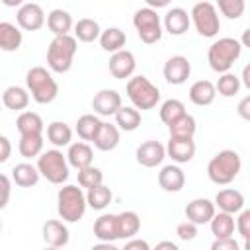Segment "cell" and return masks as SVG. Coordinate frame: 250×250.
I'll return each instance as SVG.
<instances>
[{
    "label": "cell",
    "instance_id": "cell-1",
    "mask_svg": "<svg viewBox=\"0 0 250 250\" xmlns=\"http://www.w3.org/2000/svg\"><path fill=\"white\" fill-rule=\"evenodd\" d=\"M242 168V160H240V154L236 150H230V148H225L221 152H217L209 164H207V176L213 184L217 186H227L230 184L238 172Z\"/></svg>",
    "mask_w": 250,
    "mask_h": 250
},
{
    "label": "cell",
    "instance_id": "cell-2",
    "mask_svg": "<svg viewBox=\"0 0 250 250\" xmlns=\"http://www.w3.org/2000/svg\"><path fill=\"white\" fill-rule=\"evenodd\" d=\"M240 53H242V43L238 39H234V37H221V39L211 43V47L207 51V61H209V66L215 72L225 74L240 59Z\"/></svg>",
    "mask_w": 250,
    "mask_h": 250
},
{
    "label": "cell",
    "instance_id": "cell-3",
    "mask_svg": "<svg viewBox=\"0 0 250 250\" xmlns=\"http://www.w3.org/2000/svg\"><path fill=\"white\" fill-rule=\"evenodd\" d=\"M86 193L78 186H62L57 193V211L62 223H78L86 213Z\"/></svg>",
    "mask_w": 250,
    "mask_h": 250
},
{
    "label": "cell",
    "instance_id": "cell-4",
    "mask_svg": "<svg viewBox=\"0 0 250 250\" xmlns=\"http://www.w3.org/2000/svg\"><path fill=\"white\" fill-rule=\"evenodd\" d=\"M25 84L37 104H51L59 96V84L45 66H31L25 74Z\"/></svg>",
    "mask_w": 250,
    "mask_h": 250
},
{
    "label": "cell",
    "instance_id": "cell-5",
    "mask_svg": "<svg viewBox=\"0 0 250 250\" xmlns=\"http://www.w3.org/2000/svg\"><path fill=\"white\" fill-rule=\"evenodd\" d=\"M78 49V41L74 39V35H61V37H53V41L49 43L47 49V64L53 72L64 74L70 70L74 55Z\"/></svg>",
    "mask_w": 250,
    "mask_h": 250
},
{
    "label": "cell",
    "instance_id": "cell-6",
    "mask_svg": "<svg viewBox=\"0 0 250 250\" xmlns=\"http://www.w3.org/2000/svg\"><path fill=\"white\" fill-rule=\"evenodd\" d=\"M127 98L131 100L135 109H152L158 102H160V90L158 86H154L146 76L139 74L127 80L125 86Z\"/></svg>",
    "mask_w": 250,
    "mask_h": 250
},
{
    "label": "cell",
    "instance_id": "cell-7",
    "mask_svg": "<svg viewBox=\"0 0 250 250\" xmlns=\"http://www.w3.org/2000/svg\"><path fill=\"white\" fill-rule=\"evenodd\" d=\"M35 168H37L39 176H43L47 182H51L55 186H61L62 182L68 180V162H66V156L62 154V150H59V148L41 152L37 156Z\"/></svg>",
    "mask_w": 250,
    "mask_h": 250
},
{
    "label": "cell",
    "instance_id": "cell-8",
    "mask_svg": "<svg viewBox=\"0 0 250 250\" xmlns=\"http://www.w3.org/2000/svg\"><path fill=\"white\" fill-rule=\"evenodd\" d=\"M133 25L137 29L139 39L146 45H152L162 39V21H160V16L156 14V10H150L146 6L139 8L133 16Z\"/></svg>",
    "mask_w": 250,
    "mask_h": 250
},
{
    "label": "cell",
    "instance_id": "cell-9",
    "mask_svg": "<svg viewBox=\"0 0 250 250\" xmlns=\"http://www.w3.org/2000/svg\"><path fill=\"white\" fill-rule=\"evenodd\" d=\"M189 21H193L197 33L203 35V37H215L219 33V29H221L217 8L211 2L193 4L191 12H189Z\"/></svg>",
    "mask_w": 250,
    "mask_h": 250
},
{
    "label": "cell",
    "instance_id": "cell-10",
    "mask_svg": "<svg viewBox=\"0 0 250 250\" xmlns=\"http://www.w3.org/2000/svg\"><path fill=\"white\" fill-rule=\"evenodd\" d=\"M16 21H18V27H21L25 31H37L45 23V12H43V8L39 4L25 2V4H21L18 8Z\"/></svg>",
    "mask_w": 250,
    "mask_h": 250
},
{
    "label": "cell",
    "instance_id": "cell-11",
    "mask_svg": "<svg viewBox=\"0 0 250 250\" xmlns=\"http://www.w3.org/2000/svg\"><path fill=\"white\" fill-rule=\"evenodd\" d=\"M162 74H164V78H166L168 84L180 86V84H184L189 78V74H191V62L184 55H174V57H170L164 62Z\"/></svg>",
    "mask_w": 250,
    "mask_h": 250
},
{
    "label": "cell",
    "instance_id": "cell-12",
    "mask_svg": "<svg viewBox=\"0 0 250 250\" xmlns=\"http://www.w3.org/2000/svg\"><path fill=\"white\" fill-rule=\"evenodd\" d=\"M121 105H123L121 94L117 90H111V88H104L92 98V109L96 115H104V117L115 115Z\"/></svg>",
    "mask_w": 250,
    "mask_h": 250
},
{
    "label": "cell",
    "instance_id": "cell-13",
    "mask_svg": "<svg viewBox=\"0 0 250 250\" xmlns=\"http://www.w3.org/2000/svg\"><path fill=\"white\" fill-rule=\"evenodd\" d=\"M137 162L145 168H154L158 164H162V160L166 158V148L162 143L158 141H145L137 146L135 150Z\"/></svg>",
    "mask_w": 250,
    "mask_h": 250
},
{
    "label": "cell",
    "instance_id": "cell-14",
    "mask_svg": "<svg viewBox=\"0 0 250 250\" xmlns=\"http://www.w3.org/2000/svg\"><path fill=\"white\" fill-rule=\"evenodd\" d=\"M107 66H109V72L113 74V78H117V80L131 78L133 72H135V66H137L135 55L131 51H127V49H121V51H117V53H113L109 57Z\"/></svg>",
    "mask_w": 250,
    "mask_h": 250
},
{
    "label": "cell",
    "instance_id": "cell-15",
    "mask_svg": "<svg viewBox=\"0 0 250 250\" xmlns=\"http://www.w3.org/2000/svg\"><path fill=\"white\" fill-rule=\"evenodd\" d=\"M215 215V205L211 199L207 197H197V199H191L188 205H186V217L189 223L193 225H207Z\"/></svg>",
    "mask_w": 250,
    "mask_h": 250
},
{
    "label": "cell",
    "instance_id": "cell-16",
    "mask_svg": "<svg viewBox=\"0 0 250 250\" xmlns=\"http://www.w3.org/2000/svg\"><path fill=\"white\" fill-rule=\"evenodd\" d=\"M213 205L219 207V211H223V213L234 215L244 209V195H242V191H238L234 188H225V189L217 191Z\"/></svg>",
    "mask_w": 250,
    "mask_h": 250
},
{
    "label": "cell",
    "instance_id": "cell-17",
    "mask_svg": "<svg viewBox=\"0 0 250 250\" xmlns=\"http://www.w3.org/2000/svg\"><path fill=\"white\" fill-rule=\"evenodd\" d=\"M70 232L66 229V225L59 219H49L43 225V240L47 242V246L51 248H62L68 244Z\"/></svg>",
    "mask_w": 250,
    "mask_h": 250
},
{
    "label": "cell",
    "instance_id": "cell-18",
    "mask_svg": "<svg viewBox=\"0 0 250 250\" xmlns=\"http://www.w3.org/2000/svg\"><path fill=\"white\" fill-rule=\"evenodd\" d=\"M64 156H66L68 166H72V168H76V170H82V168L92 166L94 150H92V146H90L88 143L76 141V143H70V145H68V152H66Z\"/></svg>",
    "mask_w": 250,
    "mask_h": 250
},
{
    "label": "cell",
    "instance_id": "cell-19",
    "mask_svg": "<svg viewBox=\"0 0 250 250\" xmlns=\"http://www.w3.org/2000/svg\"><path fill=\"white\" fill-rule=\"evenodd\" d=\"M184 184H186V174L178 164L162 166V170L158 172V186L164 191L176 193V191H180L184 188Z\"/></svg>",
    "mask_w": 250,
    "mask_h": 250
},
{
    "label": "cell",
    "instance_id": "cell-20",
    "mask_svg": "<svg viewBox=\"0 0 250 250\" xmlns=\"http://www.w3.org/2000/svg\"><path fill=\"white\" fill-rule=\"evenodd\" d=\"M164 148H166V154L176 164L189 162L195 156V143H193V139H170Z\"/></svg>",
    "mask_w": 250,
    "mask_h": 250
},
{
    "label": "cell",
    "instance_id": "cell-21",
    "mask_svg": "<svg viewBox=\"0 0 250 250\" xmlns=\"http://www.w3.org/2000/svg\"><path fill=\"white\" fill-rule=\"evenodd\" d=\"M189 14L180 8V6H174L166 12L164 16V29L170 33V35H184L189 27Z\"/></svg>",
    "mask_w": 250,
    "mask_h": 250
},
{
    "label": "cell",
    "instance_id": "cell-22",
    "mask_svg": "<svg viewBox=\"0 0 250 250\" xmlns=\"http://www.w3.org/2000/svg\"><path fill=\"white\" fill-rule=\"evenodd\" d=\"M16 127L20 131V137H35V135H43L45 123L41 119L39 113L35 111H21L16 119Z\"/></svg>",
    "mask_w": 250,
    "mask_h": 250
},
{
    "label": "cell",
    "instance_id": "cell-23",
    "mask_svg": "<svg viewBox=\"0 0 250 250\" xmlns=\"http://www.w3.org/2000/svg\"><path fill=\"white\" fill-rule=\"evenodd\" d=\"M72 16L62 10V8H55L49 12L47 16V27L49 31L55 35V37H61V35H70V29H72Z\"/></svg>",
    "mask_w": 250,
    "mask_h": 250
},
{
    "label": "cell",
    "instance_id": "cell-24",
    "mask_svg": "<svg viewBox=\"0 0 250 250\" xmlns=\"http://www.w3.org/2000/svg\"><path fill=\"white\" fill-rule=\"evenodd\" d=\"M189 100L191 104L199 105V107H205V105H211L215 102V84L211 80H197L189 86Z\"/></svg>",
    "mask_w": 250,
    "mask_h": 250
},
{
    "label": "cell",
    "instance_id": "cell-25",
    "mask_svg": "<svg viewBox=\"0 0 250 250\" xmlns=\"http://www.w3.org/2000/svg\"><path fill=\"white\" fill-rule=\"evenodd\" d=\"M94 236L100 242L117 240V221L113 213H104L94 221Z\"/></svg>",
    "mask_w": 250,
    "mask_h": 250
},
{
    "label": "cell",
    "instance_id": "cell-26",
    "mask_svg": "<svg viewBox=\"0 0 250 250\" xmlns=\"http://www.w3.org/2000/svg\"><path fill=\"white\" fill-rule=\"evenodd\" d=\"M92 143H94V146L98 150H104V152L113 150L119 145V129L113 123H104L102 121V125H100V129H98V133H96Z\"/></svg>",
    "mask_w": 250,
    "mask_h": 250
},
{
    "label": "cell",
    "instance_id": "cell-27",
    "mask_svg": "<svg viewBox=\"0 0 250 250\" xmlns=\"http://www.w3.org/2000/svg\"><path fill=\"white\" fill-rule=\"evenodd\" d=\"M23 35L20 31L18 25L10 23V21H0V49L6 53L18 51L21 47Z\"/></svg>",
    "mask_w": 250,
    "mask_h": 250
},
{
    "label": "cell",
    "instance_id": "cell-28",
    "mask_svg": "<svg viewBox=\"0 0 250 250\" xmlns=\"http://www.w3.org/2000/svg\"><path fill=\"white\" fill-rule=\"evenodd\" d=\"M117 221V238H135V234L141 229V219L135 211H123L115 215Z\"/></svg>",
    "mask_w": 250,
    "mask_h": 250
},
{
    "label": "cell",
    "instance_id": "cell-29",
    "mask_svg": "<svg viewBox=\"0 0 250 250\" xmlns=\"http://www.w3.org/2000/svg\"><path fill=\"white\" fill-rule=\"evenodd\" d=\"M2 104L8 109L14 111H23L29 105V92L21 86H8L2 94Z\"/></svg>",
    "mask_w": 250,
    "mask_h": 250
},
{
    "label": "cell",
    "instance_id": "cell-30",
    "mask_svg": "<svg viewBox=\"0 0 250 250\" xmlns=\"http://www.w3.org/2000/svg\"><path fill=\"white\" fill-rule=\"evenodd\" d=\"M125 43H127V35L119 27H107V29H104L100 33V45H102V49L107 51V53H111V55L117 53V51H121L125 47Z\"/></svg>",
    "mask_w": 250,
    "mask_h": 250
},
{
    "label": "cell",
    "instance_id": "cell-31",
    "mask_svg": "<svg viewBox=\"0 0 250 250\" xmlns=\"http://www.w3.org/2000/svg\"><path fill=\"white\" fill-rule=\"evenodd\" d=\"M39 178L41 176H39L37 168L33 164H29V162H20V164H16L12 168V180L20 188H31V186H35L39 182Z\"/></svg>",
    "mask_w": 250,
    "mask_h": 250
},
{
    "label": "cell",
    "instance_id": "cell-32",
    "mask_svg": "<svg viewBox=\"0 0 250 250\" xmlns=\"http://www.w3.org/2000/svg\"><path fill=\"white\" fill-rule=\"evenodd\" d=\"M195 129H197L195 117L189 115V113H184L182 117H178L174 123L168 125L170 139H193Z\"/></svg>",
    "mask_w": 250,
    "mask_h": 250
},
{
    "label": "cell",
    "instance_id": "cell-33",
    "mask_svg": "<svg viewBox=\"0 0 250 250\" xmlns=\"http://www.w3.org/2000/svg\"><path fill=\"white\" fill-rule=\"evenodd\" d=\"M100 23L92 18H82L74 23V39L82 41V43H92L96 39H100Z\"/></svg>",
    "mask_w": 250,
    "mask_h": 250
},
{
    "label": "cell",
    "instance_id": "cell-34",
    "mask_svg": "<svg viewBox=\"0 0 250 250\" xmlns=\"http://www.w3.org/2000/svg\"><path fill=\"white\" fill-rule=\"evenodd\" d=\"M209 225H211V232L215 238H232L234 234V217L229 213H223V211L215 213Z\"/></svg>",
    "mask_w": 250,
    "mask_h": 250
},
{
    "label": "cell",
    "instance_id": "cell-35",
    "mask_svg": "<svg viewBox=\"0 0 250 250\" xmlns=\"http://www.w3.org/2000/svg\"><path fill=\"white\" fill-rule=\"evenodd\" d=\"M113 117H115V127L121 131H135L141 125V111L135 109L133 105H121Z\"/></svg>",
    "mask_w": 250,
    "mask_h": 250
},
{
    "label": "cell",
    "instance_id": "cell-36",
    "mask_svg": "<svg viewBox=\"0 0 250 250\" xmlns=\"http://www.w3.org/2000/svg\"><path fill=\"white\" fill-rule=\"evenodd\" d=\"M47 139L55 146H68L72 141V129L64 121H51L47 125Z\"/></svg>",
    "mask_w": 250,
    "mask_h": 250
},
{
    "label": "cell",
    "instance_id": "cell-37",
    "mask_svg": "<svg viewBox=\"0 0 250 250\" xmlns=\"http://www.w3.org/2000/svg\"><path fill=\"white\" fill-rule=\"evenodd\" d=\"M111 199H113L111 189H109L107 186H104V184L94 186V188H90V189L86 191V205L92 207V209H96V211L105 209V207L111 203Z\"/></svg>",
    "mask_w": 250,
    "mask_h": 250
},
{
    "label": "cell",
    "instance_id": "cell-38",
    "mask_svg": "<svg viewBox=\"0 0 250 250\" xmlns=\"http://www.w3.org/2000/svg\"><path fill=\"white\" fill-rule=\"evenodd\" d=\"M100 125H102V119H100L96 113H84V115H80L78 121H76V133H78V137H80L84 143H86V141H94V137H96Z\"/></svg>",
    "mask_w": 250,
    "mask_h": 250
},
{
    "label": "cell",
    "instance_id": "cell-39",
    "mask_svg": "<svg viewBox=\"0 0 250 250\" xmlns=\"http://www.w3.org/2000/svg\"><path fill=\"white\" fill-rule=\"evenodd\" d=\"M238 90H240V78L236 74H232V72L221 74L217 84H215V92L221 94L223 98H232V96L238 94Z\"/></svg>",
    "mask_w": 250,
    "mask_h": 250
},
{
    "label": "cell",
    "instance_id": "cell-40",
    "mask_svg": "<svg viewBox=\"0 0 250 250\" xmlns=\"http://www.w3.org/2000/svg\"><path fill=\"white\" fill-rule=\"evenodd\" d=\"M18 150L23 158H35L43 152V135H35V137H20V145Z\"/></svg>",
    "mask_w": 250,
    "mask_h": 250
},
{
    "label": "cell",
    "instance_id": "cell-41",
    "mask_svg": "<svg viewBox=\"0 0 250 250\" xmlns=\"http://www.w3.org/2000/svg\"><path fill=\"white\" fill-rule=\"evenodd\" d=\"M186 113V105L180 102V100H166V102H162V105H160V119H162V123H166V125H170V123H174L178 117H182Z\"/></svg>",
    "mask_w": 250,
    "mask_h": 250
},
{
    "label": "cell",
    "instance_id": "cell-42",
    "mask_svg": "<svg viewBox=\"0 0 250 250\" xmlns=\"http://www.w3.org/2000/svg\"><path fill=\"white\" fill-rule=\"evenodd\" d=\"M104 184V172L96 166H88V168H82L78 170V186L80 188H94V186H100Z\"/></svg>",
    "mask_w": 250,
    "mask_h": 250
},
{
    "label": "cell",
    "instance_id": "cell-43",
    "mask_svg": "<svg viewBox=\"0 0 250 250\" xmlns=\"http://www.w3.org/2000/svg\"><path fill=\"white\" fill-rule=\"evenodd\" d=\"M217 6L223 16H227L229 20H236L242 16L246 4H244V0H219Z\"/></svg>",
    "mask_w": 250,
    "mask_h": 250
},
{
    "label": "cell",
    "instance_id": "cell-44",
    "mask_svg": "<svg viewBox=\"0 0 250 250\" xmlns=\"http://www.w3.org/2000/svg\"><path fill=\"white\" fill-rule=\"evenodd\" d=\"M234 230H238V234L244 240H248V236H250V211L248 209L240 211V215H238V219L234 223Z\"/></svg>",
    "mask_w": 250,
    "mask_h": 250
},
{
    "label": "cell",
    "instance_id": "cell-45",
    "mask_svg": "<svg viewBox=\"0 0 250 250\" xmlns=\"http://www.w3.org/2000/svg\"><path fill=\"white\" fill-rule=\"evenodd\" d=\"M176 234L182 240H193L197 236V225H193L189 221H184V223H180L176 227Z\"/></svg>",
    "mask_w": 250,
    "mask_h": 250
},
{
    "label": "cell",
    "instance_id": "cell-46",
    "mask_svg": "<svg viewBox=\"0 0 250 250\" xmlns=\"http://www.w3.org/2000/svg\"><path fill=\"white\" fill-rule=\"evenodd\" d=\"M12 195V180L6 174H0V209H4Z\"/></svg>",
    "mask_w": 250,
    "mask_h": 250
},
{
    "label": "cell",
    "instance_id": "cell-47",
    "mask_svg": "<svg viewBox=\"0 0 250 250\" xmlns=\"http://www.w3.org/2000/svg\"><path fill=\"white\" fill-rule=\"evenodd\" d=\"M209 250H240V244L232 238H215Z\"/></svg>",
    "mask_w": 250,
    "mask_h": 250
},
{
    "label": "cell",
    "instance_id": "cell-48",
    "mask_svg": "<svg viewBox=\"0 0 250 250\" xmlns=\"http://www.w3.org/2000/svg\"><path fill=\"white\" fill-rule=\"evenodd\" d=\"M119 250H150V246H148V242L143 240V238H129V240L125 242V246L119 248Z\"/></svg>",
    "mask_w": 250,
    "mask_h": 250
},
{
    "label": "cell",
    "instance_id": "cell-49",
    "mask_svg": "<svg viewBox=\"0 0 250 250\" xmlns=\"http://www.w3.org/2000/svg\"><path fill=\"white\" fill-rule=\"evenodd\" d=\"M10 154H12V143L8 137L0 135V162H6L10 158Z\"/></svg>",
    "mask_w": 250,
    "mask_h": 250
},
{
    "label": "cell",
    "instance_id": "cell-50",
    "mask_svg": "<svg viewBox=\"0 0 250 250\" xmlns=\"http://www.w3.org/2000/svg\"><path fill=\"white\" fill-rule=\"evenodd\" d=\"M238 115L242 119H250V96L242 98V102L238 104Z\"/></svg>",
    "mask_w": 250,
    "mask_h": 250
},
{
    "label": "cell",
    "instance_id": "cell-51",
    "mask_svg": "<svg viewBox=\"0 0 250 250\" xmlns=\"http://www.w3.org/2000/svg\"><path fill=\"white\" fill-rule=\"evenodd\" d=\"M150 250H180L178 248V244L176 242H172V240H160L154 248H150Z\"/></svg>",
    "mask_w": 250,
    "mask_h": 250
},
{
    "label": "cell",
    "instance_id": "cell-52",
    "mask_svg": "<svg viewBox=\"0 0 250 250\" xmlns=\"http://www.w3.org/2000/svg\"><path fill=\"white\" fill-rule=\"evenodd\" d=\"M90 250H119L113 242H98V244H94Z\"/></svg>",
    "mask_w": 250,
    "mask_h": 250
},
{
    "label": "cell",
    "instance_id": "cell-53",
    "mask_svg": "<svg viewBox=\"0 0 250 250\" xmlns=\"http://www.w3.org/2000/svg\"><path fill=\"white\" fill-rule=\"evenodd\" d=\"M162 6H168V0H146V8H150V10L162 8Z\"/></svg>",
    "mask_w": 250,
    "mask_h": 250
},
{
    "label": "cell",
    "instance_id": "cell-54",
    "mask_svg": "<svg viewBox=\"0 0 250 250\" xmlns=\"http://www.w3.org/2000/svg\"><path fill=\"white\" fill-rule=\"evenodd\" d=\"M242 82H244L246 88H250V66H244V70H242Z\"/></svg>",
    "mask_w": 250,
    "mask_h": 250
},
{
    "label": "cell",
    "instance_id": "cell-55",
    "mask_svg": "<svg viewBox=\"0 0 250 250\" xmlns=\"http://www.w3.org/2000/svg\"><path fill=\"white\" fill-rule=\"evenodd\" d=\"M45 250H61V248H51V246H49V248H45Z\"/></svg>",
    "mask_w": 250,
    "mask_h": 250
},
{
    "label": "cell",
    "instance_id": "cell-56",
    "mask_svg": "<svg viewBox=\"0 0 250 250\" xmlns=\"http://www.w3.org/2000/svg\"><path fill=\"white\" fill-rule=\"evenodd\" d=\"M0 230H2V219H0Z\"/></svg>",
    "mask_w": 250,
    "mask_h": 250
},
{
    "label": "cell",
    "instance_id": "cell-57",
    "mask_svg": "<svg viewBox=\"0 0 250 250\" xmlns=\"http://www.w3.org/2000/svg\"><path fill=\"white\" fill-rule=\"evenodd\" d=\"M0 113H2V105H0Z\"/></svg>",
    "mask_w": 250,
    "mask_h": 250
}]
</instances>
